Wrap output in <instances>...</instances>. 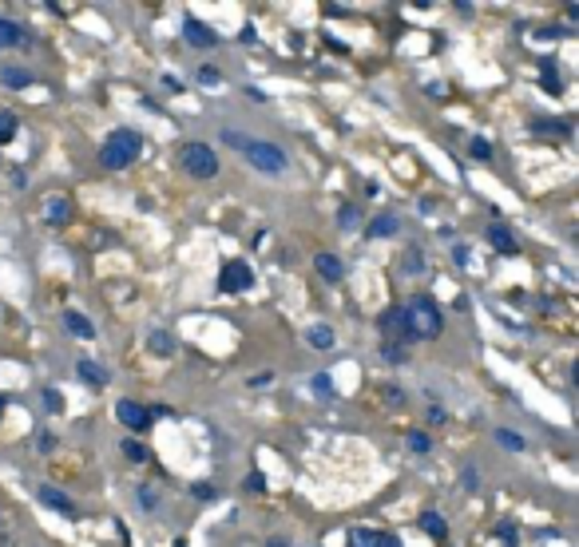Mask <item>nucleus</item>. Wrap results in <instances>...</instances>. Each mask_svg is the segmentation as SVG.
Wrapping results in <instances>:
<instances>
[{"label": "nucleus", "instance_id": "2f4dec72", "mask_svg": "<svg viewBox=\"0 0 579 547\" xmlns=\"http://www.w3.org/2000/svg\"><path fill=\"white\" fill-rule=\"evenodd\" d=\"M139 504H143V508H155V504H159V492H155V488H151V484H143V488H139Z\"/></svg>", "mask_w": 579, "mask_h": 547}, {"label": "nucleus", "instance_id": "4468645a", "mask_svg": "<svg viewBox=\"0 0 579 547\" xmlns=\"http://www.w3.org/2000/svg\"><path fill=\"white\" fill-rule=\"evenodd\" d=\"M306 341H309V349H333V329L330 326H309L306 329Z\"/></svg>", "mask_w": 579, "mask_h": 547}, {"label": "nucleus", "instance_id": "72a5a7b5", "mask_svg": "<svg viewBox=\"0 0 579 547\" xmlns=\"http://www.w3.org/2000/svg\"><path fill=\"white\" fill-rule=\"evenodd\" d=\"M337 222H342L345 231H353V226H358V207H342V214H337Z\"/></svg>", "mask_w": 579, "mask_h": 547}, {"label": "nucleus", "instance_id": "9d476101", "mask_svg": "<svg viewBox=\"0 0 579 547\" xmlns=\"http://www.w3.org/2000/svg\"><path fill=\"white\" fill-rule=\"evenodd\" d=\"M314 266H318V274H321L325 282H342V274H345L342 258H337V254H330V250H321V254L314 258Z\"/></svg>", "mask_w": 579, "mask_h": 547}, {"label": "nucleus", "instance_id": "cd10ccee", "mask_svg": "<svg viewBox=\"0 0 579 547\" xmlns=\"http://www.w3.org/2000/svg\"><path fill=\"white\" fill-rule=\"evenodd\" d=\"M16 135V115L13 111H0V143H8Z\"/></svg>", "mask_w": 579, "mask_h": 547}, {"label": "nucleus", "instance_id": "f8f14e48", "mask_svg": "<svg viewBox=\"0 0 579 547\" xmlns=\"http://www.w3.org/2000/svg\"><path fill=\"white\" fill-rule=\"evenodd\" d=\"M401 231V219H397V214H377V219L369 222V238H389V234H397Z\"/></svg>", "mask_w": 579, "mask_h": 547}, {"label": "nucleus", "instance_id": "37998d69", "mask_svg": "<svg viewBox=\"0 0 579 547\" xmlns=\"http://www.w3.org/2000/svg\"><path fill=\"white\" fill-rule=\"evenodd\" d=\"M175 547H186V544H183V539H175Z\"/></svg>", "mask_w": 579, "mask_h": 547}, {"label": "nucleus", "instance_id": "bb28decb", "mask_svg": "<svg viewBox=\"0 0 579 547\" xmlns=\"http://www.w3.org/2000/svg\"><path fill=\"white\" fill-rule=\"evenodd\" d=\"M469 151H472V159H484V163L492 159V143H488L484 135H476V139H472V143H469Z\"/></svg>", "mask_w": 579, "mask_h": 547}, {"label": "nucleus", "instance_id": "b1692460", "mask_svg": "<svg viewBox=\"0 0 579 547\" xmlns=\"http://www.w3.org/2000/svg\"><path fill=\"white\" fill-rule=\"evenodd\" d=\"M496 444H504L508 452H520V448H524V437H520V432H512V428H496Z\"/></svg>", "mask_w": 579, "mask_h": 547}, {"label": "nucleus", "instance_id": "c03bdc74", "mask_svg": "<svg viewBox=\"0 0 579 547\" xmlns=\"http://www.w3.org/2000/svg\"><path fill=\"white\" fill-rule=\"evenodd\" d=\"M0 413H4V397H0Z\"/></svg>", "mask_w": 579, "mask_h": 547}, {"label": "nucleus", "instance_id": "aec40b11", "mask_svg": "<svg viewBox=\"0 0 579 547\" xmlns=\"http://www.w3.org/2000/svg\"><path fill=\"white\" fill-rule=\"evenodd\" d=\"M420 270H425V254H420L417 246H409L405 258H401V274H409V278H413V274H420Z\"/></svg>", "mask_w": 579, "mask_h": 547}, {"label": "nucleus", "instance_id": "f257e3e1", "mask_svg": "<svg viewBox=\"0 0 579 547\" xmlns=\"http://www.w3.org/2000/svg\"><path fill=\"white\" fill-rule=\"evenodd\" d=\"M401 317H405V341H432L441 337L444 329L441 305L432 302L429 293H417L409 305H401Z\"/></svg>", "mask_w": 579, "mask_h": 547}, {"label": "nucleus", "instance_id": "5701e85b", "mask_svg": "<svg viewBox=\"0 0 579 547\" xmlns=\"http://www.w3.org/2000/svg\"><path fill=\"white\" fill-rule=\"evenodd\" d=\"M377 539H381V535L369 532V527H353V532H349V547H377Z\"/></svg>", "mask_w": 579, "mask_h": 547}, {"label": "nucleus", "instance_id": "e433bc0d", "mask_svg": "<svg viewBox=\"0 0 579 547\" xmlns=\"http://www.w3.org/2000/svg\"><path fill=\"white\" fill-rule=\"evenodd\" d=\"M247 488H250V492H266V476H262V472H250V476H247Z\"/></svg>", "mask_w": 579, "mask_h": 547}, {"label": "nucleus", "instance_id": "c85d7f7f", "mask_svg": "<svg viewBox=\"0 0 579 547\" xmlns=\"http://www.w3.org/2000/svg\"><path fill=\"white\" fill-rule=\"evenodd\" d=\"M409 448H413V452H429V448H432L429 432H420V428H413V432H409Z\"/></svg>", "mask_w": 579, "mask_h": 547}, {"label": "nucleus", "instance_id": "c756f323", "mask_svg": "<svg viewBox=\"0 0 579 547\" xmlns=\"http://www.w3.org/2000/svg\"><path fill=\"white\" fill-rule=\"evenodd\" d=\"M124 456H127V460H135V464H143V460H147V448H143L139 440H124Z\"/></svg>", "mask_w": 579, "mask_h": 547}, {"label": "nucleus", "instance_id": "6e6552de", "mask_svg": "<svg viewBox=\"0 0 579 547\" xmlns=\"http://www.w3.org/2000/svg\"><path fill=\"white\" fill-rule=\"evenodd\" d=\"M36 499L44 504V508L60 511V516H75V504H72L68 496H64L60 488H52V484H40V488H36Z\"/></svg>", "mask_w": 579, "mask_h": 547}, {"label": "nucleus", "instance_id": "473e14b6", "mask_svg": "<svg viewBox=\"0 0 579 547\" xmlns=\"http://www.w3.org/2000/svg\"><path fill=\"white\" fill-rule=\"evenodd\" d=\"M381 357H385V361H405V345H389V341H385Z\"/></svg>", "mask_w": 579, "mask_h": 547}, {"label": "nucleus", "instance_id": "1a4fd4ad", "mask_svg": "<svg viewBox=\"0 0 579 547\" xmlns=\"http://www.w3.org/2000/svg\"><path fill=\"white\" fill-rule=\"evenodd\" d=\"M183 36L191 40V44H198V48H214V44H219L214 28H207L203 20H195V16H183Z\"/></svg>", "mask_w": 579, "mask_h": 547}, {"label": "nucleus", "instance_id": "58836bf2", "mask_svg": "<svg viewBox=\"0 0 579 547\" xmlns=\"http://www.w3.org/2000/svg\"><path fill=\"white\" fill-rule=\"evenodd\" d=\"M163 87H167V92H171V96H179V92H183V84H179V80H175V75H163Z\"/></svg>", "mask_w": 579, "mask_h": 547}, {"label": "nucleus", "instance_id": "79ce46f5", "mask_svg": "<svg viewBox=\"0 0 579 547\" xmlns=\"http://www.w3.org/2000/svg\"><path fill=\"white\" fill-rule=\"evenodd\" d=\"M266 547H286V544H282V539H270V544H266Z\"/></svg>", "mask_w": 579, "mask_h": 547}, {"label": "nucleus", "instance_id": "4be33fe9", "mask_svg": "<svg viewBox=\"0 0 579 547\" xmlns=\"http://www.w3.org/2000/svg\"><path fill=\"white\" fill-rule=\"evenodd\" d=\"M532 131H536V135H559V139H567V135H571V123L548 119V123H532Z\"/></svg>", "mask_w": 579, "mask_h": 547}, {"label": "nucleus", "instance_id": "7c9ffc66", "mask_svg": "<svg viewBox=\"0 0 579 547\" xmlns=\"http://www.w3.org/2000/svg\"><path fill=\"white\" fill-rule=\"evenodd\" d=\"M309 385H314V393H321V397H333V393H337V389H333V381L325 377V373H318V377L309 381Z\"/></svg>", "mask_w": 579, "mask_h": 547}, {"label": "nucleus", "instance_id": "ddd939ff", "mask_svg": "<svg viewBox=\"0 0 579 547\" xmlns=\"http://www.w3.org/2000/svg\"><path fill=\"white\" fill-rule=\"evenodd\" d=\"M64 326L72 329L75 337H84V341H91V337H96V326H91V321H87L84 314H75V309H68V314H64Z\"/></svg>", "mask_w": 579, "mask_h": 547}, {"label": "nucleus", "instance_id": "9b49d317", "mask_svg": "<svg viewBox=\"0 0 579 547\" xmlns=\"http://www.w3.org/2000/svg\"><path fill=\"white\" fill-rule=\"evenodd\" d=\"M488 242H492L500 254H516V238H512V231H508L504 222H492V226H488Z\"/></svg>", "mask_w": 579, "mask_h": 547}, {"label": "nucleus", "instance_id": "7ed1b4c3", "mask_svg": "<svg viewBox=\"0 0 579 547\" xmlns=\"http://www.w3.org/2000/svg\"><path fill=\"white\" fill-rule=\"evenodd\" d=\"M247 159L262 175H282L286 170V151L278 143H262V139H250L247 143Z\"/></svg>", "mask_w": 579, "mask_h": 547}, {"label": "nucleus", "instance_id": "a878e982", "mask_svg": "<svg viewBox=\"0 0 579 547\" xmlns=\"http://www.w3.org/2000/svg\"><path fill=\"white\" fill-rule=\"evenodd\" d=\"M543 92H552V96H564V84H559V75L552 72V64H543Z\"/></svg>", "mask_w": 579, "mask_h": 547}, {"label": "nucleus", "instance_id": "39448f33", "mask_svg": "<svg viewBox=\"0 0 579 547\" xmlns=\"http://www.w3.org/2000/svg\"><path fill=\"white\" fill-rule=\"evenodd\" d=\"M250 286H254V274H250L247 262H226V266H222V274H219L222 293H242V290H250Z\"/></svg>", "mask_w": 579, "mask_h": 547}, {"label": "nucleus", "instance_id": "4c0bfd02", "mask_svg": "<svg viewBox=\"0 0 579 547\" xmlns=\"http://www.w3.org/2000/svg\"><path fill=\"white\" fill-rule=\"evenodd\" d=\"M191 496H195V499H214V488H210V484H195V488H191Z\"/></svg>", "mask_w": 579, "mask_h": 547}, {"label": "nucleus", "instance_id": "c9c22d12", "mask_svg": "<svg viewBox=\"0 0 579 547\" xmlns=\"http://www.w3.org/2000/svg\"><path fill=\"white\" fill-rule=\"evenodd\" d=\"M198 80H203L207 87H219L222 75H219V68H198Z\"/></svg>", "mask_w": 579, "mask_h": 547}, {"label": "nucleus", "instance_id": "6ab92c4d", "mask_svg": "<svg viewBox=\"0 0 579 547\" xmlns=\"http://www.w3.org/2000/svg\"><path fill=\"white\" fill-rule=\"evenodd\" d=\"M420 527H425L432 539H444V516L441 511H420Z\"/></svg>", "mask_w": 579, "mask_h": 547}, {"label": "nucleus", "instance_id": "f3484780", "mask_svg": "<svg viewBox=\"0 0 579 547\" xmlns=\"http://www.w3.org/2000/svg\"><path fill=\"white\" fill-rule=\"evenodd\" d=\"M381 329L385 333H397V341H405V317H401V309H385L381 314Z\"/></svg>", "mask_w": 579, "mask_h": 547}, {"label": "nucleus", "instance_id": "f03ea898", "mask_svg": "<svg viewBox=\"0 0 579 547\" xmlns=\"http://www.w3.org/2000/svg\"><path fill=\"white\" fill-rule=\"evenodd\" d=\"M139 147H143V139H139L131 127H115V131L108 135V143L99 147V163L108 170H124L127 163H135Z\"/></svg>", "mask_w": 579, "mask_h": 547}, {"label": "nucleus", "instance_id": "423d86ee", "mask_svg": "<svg viewBox=\"0 0 579 547\" xmlns=\"http://www.w3.org/2000/svg\"><path fill=\"white\" fill-rule=\"evenodd\" d=\"M115 416H119V425H124L127 432H143V428L151 425V413L139 401H119L115 404Z\"/></svg>", "mask_w": 579, "mask_h": 547}, {"label": "nucleus", "instance_id": "2eb2a0df", "mask_svg": "<svg viewBox=\"0 0 579 547\" xmlns=\"http://www.w3.org/2000/svg\"><path fill=\"white\" fill-rule=\"evenodd\" d=\"M0 84L13 87V92H24V87L32 84V72H24V68H4V72H0Z\"/></svg>", "mask_w": 579, "mask_h": 547}, {"label": "nucleus", "instance_id": "20e7f679", "mask_svg": "<svg viewBox=\"0 0 579 547\" xmlns=\"http://www.w3.org/2000/svg\"><path fill=\"white\" fill-rule=\"evenodd\" d=\"M183 167H186V175H195V179H214V175H219V155H214L207 143H186L183 147Z\"/></svg>", "mask_w": 579, "mask_h": 547}, {"label": "nucleus", "instance_id": "a211bd4d", "mask_svg": "<svg viewBox=\"0 0 579 547\" xmlns=\"http://www.w3.org/2000/svg\"><path fill=\"white\" fill-rule=\"evenodd\" d=\"M13 44H20V28H16V20L0 16V52H8Z\"/></svg>", "mask_w": 579, "mask_h": 547}, {"label": "nucleus", "instance_id": "393cba45", "mask_svg": "<svg viewBox=\"0 0 579 547\" xmlns=\"http://www.w3.org/2000/svg\"><path fill=\"white\" fill-rule=\"evenodd\" d=\"M496 535H500V544H504V547H520V527H516V523H500V527H496Z\"/></svg>", "mask_w": 579, "mask_h": 547}, {"label": "nucleus", "instance_id": "f704fd0d", "mask_svg": "<svg viewBox=\"0 0 579 547\" xmlns=\"http://www.w3.org/2000/svg\"><path fill=\"white\" fill-rule=\"evenodd\" d=\"M44 404H48V413H60L64 409V397L56 389H44Z\"/></svg>", "mask_w": 579, "mask_h": 547}, {"label": "nucleus", "instance_id": "a19ab883", "mask_svg": "<svg viewBox=\"0 0 579 547\" xmlns=\"http://www.w3.org/2000/svg\"><path fill=\"white\" fill-rule=\"evenodd\" d=\"M52 444H56L52 437H40V440H36V448H40V452H52Z\"/></svg>", "mask_w": 579, "mask_h": 547}, {"label": "nucleus", "instance_id": "ea45409f", "mask_svg": "<svg viewBox=\"0 0 579 547\" xmlns=\"http://www.w3.org/2000/svg\"><path fill=\"white\" fill-rule=\"evenodd\" d=\"M377 547H405V544H401L397 535H381V539H377Z\"/></svg>", "mask_w": 579, "mask_h": 547}, {"label": "nucleus", "instance_id": "412c9836", "mask_svg": "<svg viewBox=\"0 0 579 547\" xmlns=\"http://www.w3.org/2000/svg\"><path fill=\"white\" fill-rule=\"evenodd\" d=\"M147 345H151V353H159V357H171V353H175V337H171V333H163V329H155V333H151Z\"/></svg>", "mask_w": 579, "mask_h": 547}, {"label": "nucleus", "instance_id": "dca6fc26", "mask_svg": "<svg viewBox=\"0 0 579 547\" xmlns=\"http://www.w3.org/2000/svg\"><path fill=\"white\" fill-rule=\"evenodd\" d=\"M75 369H80V377H84L87 385H108V369H103V365H96V361H80Z\"/></svg>", "mask_w": 579, "mask_h": 547}, {"label": "nucleus", "instance_id": "0eeeda50", "mask_svg": "<svg viewBox=\"0 0 579 547\" xmlns=\"http://www.w3.org/2000/svg\"><path fill=\"white\" fill-rule=\"evenodd\" d=\"M72 219V198L68 195H48L44 198V222L48 226H68Z\"/></svg>", "mask_w": 579, "mask_h": 547}]
</instances>
